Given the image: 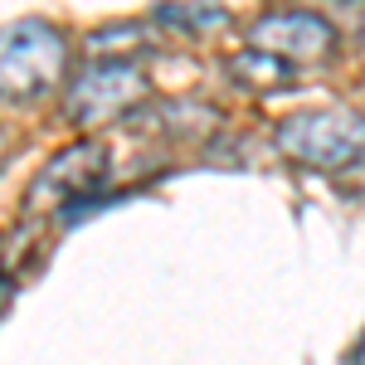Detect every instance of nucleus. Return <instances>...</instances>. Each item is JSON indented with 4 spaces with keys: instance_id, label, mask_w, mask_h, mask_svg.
<instances>
[{
    "instance_id": "nucleus-1",
    "label": "nucleus",
    "mask_w": 365,
    "mask_h": 365,
    "mask_svg": "<svg viewBox=\"0 0 365 365\" xmlns=\"http://www.w3.org/2000/svg\"><path fill=\"white\" fill-rule=\"evenodd\" d=\"M68 68V39L63 29L29 15L5 29L0 44V83H5V103H39L63 83Z\"/></svg>"
},
{
    "instance_id": "nucleus-7",
    "label": "nucleus",
    "mask_w": 365,
    "mask_h": 365,
    "mask_svg": "<svg viewBox=\"0 0 365 365\" xmlns=\"http://www.w3.org/2000/svg\"><path fill=\"white\" fill-rule=\"evenodd\" d=\"M151 20L161 29H175V34H210V29L229 25V10L225 5H156Z\"/></svg>"
},
{
    "instance_id": "nucleus-2",
    "label": "nucleus",
    "mask_w": 365,
    "mask_h": 365,
    "mask_svg": "<svg viewBox=\"0 0 365 365\" xmlns=\"http://www.w3.org/2000/svg\"><path fill=\"white\" fill-rule=\"evenodd\" d=\"M278 151L312 170H346L365 156V113L356 108H302L278 122Z\"/></svg>"
},
{
    "instance_id": "nucleus-3",
    "label": "nucleus",
    "mask_w": 365,
    "mask_h": 365,
    "mask_svg": "<svg viewBox=\"0 0 365 365\" xmlns=\"http://www.w3.org/2000/svg\"><path fill=\"white\" fill-rule=\"evenodd\" d=\"M146 98H151V83L132 58H88L63 88V113L78 127H98L113 117H137Z\"/></svg>"
},
{
    "instance_id": "nucleus-6",
    "label": "nucleus",
    "mask_w": 365,
    "mask_h": 365,
    "mask_svg": "<svg viewBox=\"0 0 365 365\" xmlns=\"http://www.w3.org/2000/svg\"><path fill=\"white\" fill-rule=\"evenodd\" d=\"M225 73H229V83L244 88V93H282V88L297 83V68H292V63L263 54V49H253V44H244L239 54L225 58Z\"/></svg>"
},
{
    "instance_id": "nucleus-5",
    "label": "nucleus",
    "mask_w": 365,
    "mask_h": 365,
    "mask_svg": "<svg viewBox=\"0 0 365 365\" xmlns=\"http://www.w3.org/2000/svg\"><path fill=\"white\" fill-rule=\"evenodd\" d=\"M249 44L292 68H317L336 54V25L317 10H263L249 25Z\"/></svg>"
},
{
    "instance_id": "nucleus-4",
    "label": "nucleus",
    "mask_w": 365,
    "mask_h": 365,
    "mask_svg": "<svg viewBox=\"0 0 365 365\" xmlns=\"http://www.w3.org/2000/svg\"><path fill=\"white\" fill-rule=\"evenodd\" d=\"M103 180H108V146L98 137H83V141H73V146H63V151H54L39 166V175L29 180V190H25V210L29 215L73 210V205L98 195Z\"/></svg>"
}]
</instances>
